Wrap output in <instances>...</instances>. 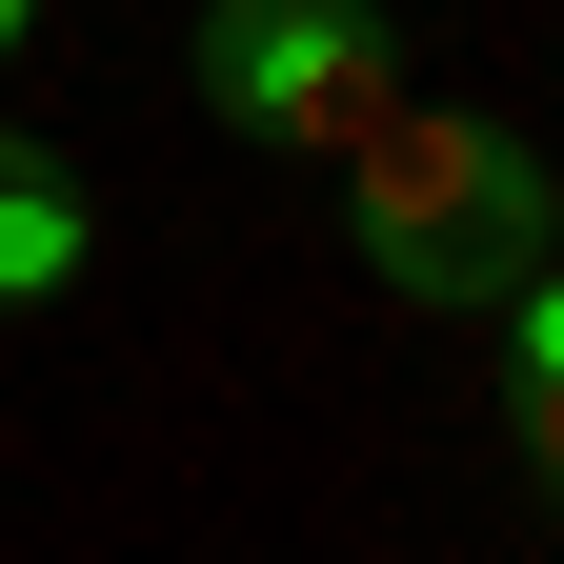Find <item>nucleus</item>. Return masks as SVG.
<instances>
[{
  "label": "nucleus",
  "instance_id": "nucleus-1",
  "mask_svg": "<svg viewBox=\"0 0 564 564\" xmlns=\"http://www.w3.org/2000/svg\"><path fill=\"white\" fill-rule=\"evenodd\" d=\"M323 162H343V223H364V282H383V303H505L524 262H564L544 141L484 121V101H364Z\"/></svg>",
  "mask_w": 564,
  "mask_h": 564
},
{
  "label": "nucleus",
  "instance_id": "nucleus-2",
  "mask_svg": "<svg viewBox=\"0 0 564 564\" xmlns=\"http://www.w3.org/2000/svg\"><path fill=\"white\" fill-rule=\"evenodd\" d=\"M364 101H403V21L383 0H202V121L262 162H323Z\"/></svg>",
  "mask_w": 564,
  "mask_h": 564
},
{
  "label": "nucleus",
  "instance_id": "nucleus-3",
  "mask_svg": "<svg viewBox=\"0 0 564 564\" xmlns=\"http://www.w3.org/2000/svg\"><path fill=\"white\" fill-rule=\"evenodd\" d=\"M82 182H61V162H21V182H0V303H61V282H82Z\"/></svg>",
  "mask_w": 564,
  "mask_h": 564
},
{
  "label": "nucleus",
  "instance_id": "nucleus-4",
  "mask_svg": "<svg viewBox=\"0 0 564 564\" xmlns=\"http://www.w3.org/2000/svg\"><path fill=\"white\" fill-rule=\"evenodd\" d=\"M505 343H524V383H564V262H524V282H505Z\"/></svg>",
  "mask_w": 564,
  "mask_h": 564
},
{
  "label": "nucleus",
  "instance_id": "nucleus-5",
  "mask_svg": "<svg viewBox=\"0 0 564 564\" xmlns=\"http://www.w3.org/2000/svg\"><path fill=\"white\" fill-rule=\"evenodd\" d=\"M524 464H544V505H564V383H524Z\"/></svg>",
  "mask_w": 564,
  "mask_h": 564
},
{
  "label": "nucleus",
  "instance_id": "nucleus-6",
  "mask_svg": "<svg viewBox=\"0 0 564 564\" xmlns=\"http://www.w3.org/2000/svg\"><path fill=\"white\" fill-rule=\"evenodd\" d=\"M21 162H41V141H21V121H0V182H21Z\"/></svg>",
  "mask_w": 564,
  "mask_h": 564
},
{
  "label": "nucleus",
  "instance_id": "nucleus-7",
  "mask_svg": "<svg viewBox=\"0 0 564 564\" xmlns=\"http://www.w3.org/2000/svg\"><path fill=\"white\" fill-rule=\"evenodd\" d=\"M21 21H41V0H0V61H21Z\"/></svg>",
  "mask_w": 564,
  "mask_h": 564
}]
</instances>
